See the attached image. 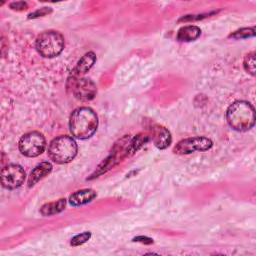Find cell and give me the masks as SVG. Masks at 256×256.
<instances>
[{"mask_svg":"<svg viewBox=\"0 0 256 256\" xmlns=\"http://www.w3.org/2000/svg\"><path fill=\"white\" fill-rule=\"evenodd\" d=\"M95 197L96 192L93 189H82L70 195L69 203L72 206H81L91 202Z\"/></svg>","mask_w":256,"mask_h":256,"instance_id":"8fae6325","label":"cell"},{"mask_svg":"<svg viewBox=\"0 0 256 256\" xmlns=\"http://www.w3.org/2000/svg\"><path fill=\"white\" fill-rule=\"evenodd\" d=\"M77 154V144L75 140L67 135H61L53 139L48 146L50 159L58 164L69 163Z\"/></svg>","mask_w":256,"mask_h":256,"instance_id":"3957f363","label":"cell"},{"mask_svg":"<svg viewBox=\"0 0 256 256\" xmlns=\"http://www.w3.org/2000/svg\"><path fill=\"white\" fill-rule=\"evenodd\" d=\"M46 147L44 136L37 131H32L24 134L18 143L19 151L27 157L39 156Z\"/></svg>","mask_w":256,"mask_h":256,"instance_id":"5b68a950","label":"cell"},{"mask_svg":"<svg viewBox=\"0 0 256 256\" xmlns=\"http://www.w3.org/2000/svg\"><path fill=\"white\" fill-rule=\"evenodd\" d=\"M28 5L26 2H23V1H20V2H13L10 4V8L13 9V10H17V11H22V10H25L27 9Z\"/></svg>","mask_w":256,"mask_h":256,"instance_id":"d6986e66","label":"cell"},{"mask_svg":"<svg viewBox=\"0 0 256 256\" xmlns=\"http://www.w3.org/2000/svg\"><path fill=\"white\" fill-rule=\"evenodd\" d=\"M91 237V233L89 231H85L81 234H78L76 236H74L71 241H70V244L72 246H79V245H82L84 244L85 242H87Z\"/></svg>","mask_w":256,"mask_h":256,"instance_id":"e0dca14e","label":"cell"},{"mask_svg":"<svg viewBox=\"0 0 256 256\" xmlns=\"http://www.w3.org/2000/svg\"><path fill=\"white\" fill-rule=\"evenodd\" d=\"M98 117L94 110L89 107L75 109L69 119V128L72 135L77 139H88L97 130Z\"/></svg>","mask_w":256,"mask_h":256,"instance_id":"6da1fadb","label":"cell"},{"mask_svg":"<svg viewBox=\"0 0 256 256\" xmlns=\"http://www.w3.org/2000/svg\"><path fill=\"white\" fill-rule=\"evenodd\" d=\"M51 12H52V10H51L50 8L43 7V8H41V9L36 10L35 12H33V13L29 14L28 18H36V17H39V16H44V15L49 14V13H51Z\"/></svg>","mask_w":256,"mask_h":256,"instance_id":"ac0fdd59","label":"cell"},{"mask_svg":"<svg viewBox=\"0 0 256 256\" xmlns=\"http://www.w3.org/2000/svg\"><path fill=\"white\" fill-rule=\"evenodd\" d=\"M68 87L71 89L75 98L81 101H89L92 100L97 92L96 85L93 81L87 78H79L73 77L69 78Z\"/></svg>","mask_w":256,"mask_h":256,"instance_id":"8992f818","label":"cell"},{"mask_svg":"<svg viewBox=\"0 0 256 256\" xmlns=\"http://www.w3.org/2000/svg\"><path fill=\"white\" fill-rule=\"evenodd\" d=\"M65 41L63 35L54 30L42 32L36 38L35 47L38 53L45 58H53L58 56L64 49Z\"/></svg>","mask_w":256,"mask_h":256,"instance_id":"277c9868","label":"cell"},{"mask_svg":"<svg viewBox=\"0 0 256 256\" xmlns=\"http://www.w3.org/2000/svg\"><path fill=\"white\" fill-rule=\"evenodd\" d=\"M25 176L26 173L20 165L9 164L1 170V184L7 189H15L23 184Z\"/></svg>","mask_w":256,"mask_h":256,"instance_id":"ba28073f","label":"cell"},{"mask_svg":"<svg viewBox=\"0 0 256 256\" xmlns=\"http://www.w3.org/2000/svg\"><path fill=\"white\" fill-rule=\"evenodd\" d=\"M226 120L236 131H247L255 124L254 107L247 101H235L226 111Z\"/></svg>","mask_w":256,"mask_h":256,"instance_id":"7a4b0ae2","label":"cell"},{"mask_svg":"<svg viewBox=\"0 0 256 256\" xmlns=\"http://www.w3.org/2000/svg\"><path fill=\"white\" fill-rule=\"evenodd\" d=\"M133 241H137V242H142V243H145V244H151L153 243V240L151 238H148V237H143V236H138V237H135L133 239Z\"/></svg>","mask_w":256,"mask_h":256,"instance_id":"ffe728a7","label":"cell"},{"mask_svg":"<svg viewBox=\"0 0 256 256\" xmlns=\"http://www.w3.org/2000/svg\"><path fill=\"white\" fill-rule=\"evenodd\" d=\"M52 171V165L50 162H42L38 164L30 173L28 179V186L32 187L45 176H47Z\"/></svg>","mask_w":256,"mask_h":256,"instance_id":"7c38bea8","label":"cell"},{"mask_svg":"<svg viewBox=\"0 0 256 256\" xmlns=\"http://www.w3.org/2000/svg\"><path fill=\"white\" fill-rule=\"evenodd\" d=\"M96 61V55L93 52H88L86 53L77 63L76 67L72 71L73 77H81L85 73H87L91 67L94 65Z\"/></svg>","mask_w":256,"mask_h":256,"instance_id":"30bf717a","label":"cell"},{"mask_svg":"<svg viewBox=\"0 0 256 256\" xmlns=\"http://www.w3.org/2000/svg\"><path fill=\"white\" fill-rule=\"evenodd\" d=\"M152 140L154 145L159 149H166L172 141L171 134L168 129L160 125H154L151 129Z\"/></svg>","mask_w":256,"mask_h":256,"instance_id":"9c48e42d","label":"cell"},{"mask_svg":"<svg viewBox=\"0 0 256 256\" xmlns=\"http://www.w3.org/2000/svg\"><path fill=\"white\" fill-rule=\"evenodd\" d=\"M254 35H255L254 27H251V28H241L237 31H234L229 35V37L234 39H243V38L253 37Z\"/></svg>","mask_w":256,"mask_h":256,"instance_id":"9a60e30c","label":"cell"},{"mask_svg":"<svg viewBox=\"0 0 256 256\" xmlns=\"http://www.w3.org/2000/svg\"><path fill=\"white\" fill-rule=\"evenodd\" d=\"M65 205H66V199H63V198L54 202L46 203L41 207L40 213L43 216H51L63 211L65 208Z\"/></svg>","mask_w":256,"mask_h":256,"instance_id":"5bb4252c","label":"cell"},{"mask_svg":"<svg viewBox=\"0 0 256 256\" xmlns=\"http://www.w3.org/2000/svg\"><path fill=\"white\" fill-rule=\"evenodd\" d=\"M255 52H251L245 56L243 62L244 69L253 76L255 75Z\"/></svg>","mask_w":256,"mask_h":256,"instance_id":"2e32d148","label":"cell"},{"mask_svg":"<svg viewBox=\"0 0 256 256\" xmlns=\"http://www.w3.org/2000/svg\"><path fill=\"white\" fill-rule=\"evenodd\" d=\"M213 145L211 139L203 136H196L183 139L179 141L173 148L175 154L184 155L190 154L195 151H206L209 150Z\"/></svg>","mask_w":256,"mask_h":256,"instance_id":"52a82bcc","label":"cell"},{"mask_svg":"<svg viewBox=\"0 0 256 256\" xmlns=\"http://www.w3.org/2000/svg\"><path fill=\"white\" fill-rule=\"evenodd\" d=\"M201 35V29L194 25L184 26L177 33V40L181 42H191Z\"/></svg>","mask_w":256,"mask_h":256,"instance_id":"4fadbf2b","label":"cell"}]
</instances>
